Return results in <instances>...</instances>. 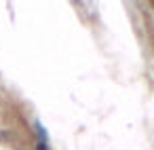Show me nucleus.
<instances>
[{"mask_svg": "<svg viewBox=\"0 0 154 150\" xmlns=\"http://www.w3.org/2000/svg\"><path fill=\"white\" fill-rule=\"evenodd\" d=\"M34 127H36V131H38V139L47 142V137H49V135H47V129L40 125V120H36V123H34Z\"/></svg>", "mask_w": 154, "mask_h": 150, "instance_id": "1", "label": "nucleus"}, {"mask_svg": "<svg viewBox=\"0 0 154 150\" xmlns=\"http://www.w3.org/2000/svg\"><path fill=\"white\" fill-rule=\"evenodd\" d=\"M36 150H49V146H47V142H42V139H38V142H36Z\"/></svg>", "mask_w": 154, "mask_h": 150, "instance_id": "2", "label": "nucleus"}]
</instances>
